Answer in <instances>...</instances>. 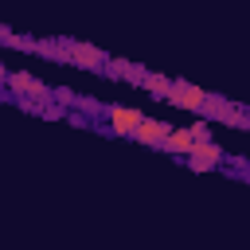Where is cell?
Segmentation results:
<instances>
[{
	"label": "cell",
	"instance_id": "cell-1",
	"mask_svg": "<svg viewBox=\"0 0 250 250\" xmlns=\"http://www.w3.org/2000/svg\"><path fill=\"white\" fill-rule=\"evenodd\" d=\"M141 121H145V113H141V109H125V105L109 109V129H113V133H121V137H133Z\"/></svg>",
	"mask_w": 250,
	"mask_h": 250
},
{
	"label": "cell",
	"instance_id": "cell-2",
	"mask_svg": "<svg viewBox=\"0 0 250 250\" xmlns=\"http://www.w3.org/2000/svg\"><path fill=\"white\" fill-rule=\"evenodd\" d=\"M168 133H172V125H168V121H160V117H145V121L137 125V133H133V137H137L141 145H164V137H168Z\"/></svg>",
	"mask_w": 250,
	"mask_h": 250
},
{
	"label": "cell",
	"instance_id": "cell-3",
	"mask_svg": "<svg viewBox=\"0 0 250 250\" xmlns=\"http://www.w3.org/2000/svg\"><path fill=\"white\" fill-rule=\"evenodd\" d=\"M219 160H223V152H219V145H211V141H195V148L188 152V164L199 168V172H203V168H215Z\"/></svg>",
	"mask_w": 250,
	"mask_h": 250
},
{
	"label": "cell",
	"instance_id": "cell-4",
	"mask_svg": "<svg viewBox=\"0 0 250 250\" xmlns=\"http://www.w3.org/2000/svg\"><path fill=\"white\" fill-rule=\"evenodd\" d=\"M180 109H203L207 105V94L199 90V86H172V94H168Z\"/></svg>",
	"mask_w": 250,
	"mask_h": 250
},
{
	"label": "cell",
	"instance_id": "cell-5",
	"mask_svg": "<svg viewBox=\"0 0 250 250\" xmlns=\"http://www.w3.org/2000/svg\"><path fill=\"white\" fill-rule=\"evenodd\" d=\"M164 148H172V152L188 156V152L195 148V133H191V129H172V133L164 137Z\"/></svg>",
	"mask_w": 250,
	"mask_h": 250
},
{
	"label": "cell",
	"instance_id": "cell-6",
	"mask_svg": "<svg viewBox=\"0 0 250 250\" xmlns=\"http://www.w3.org/2000/svg\"><path fill=\"white\" fill-rule=\"evenodd\" d=\"M74 59H82L86 66H94V59H98V55H94V51H86V47H78V51H74Z\"/></svg>",
	"mask_w": 250,
	"mask_h": 250
},
{
	"label": "cell",
	"instance_id": "cell-7",
	"mask_svg": "<svg viewBox=\"0 0 250 250\" xmlns=\"http://www.w3.org/2000/svg\"><path fill=\"white\" fill-rule=\"evenodd\" d=\"M0 82H4V70H0Z\"/></svg>",
	"mask_w": 250,
	"mask_h": 250
}]
</instances>
